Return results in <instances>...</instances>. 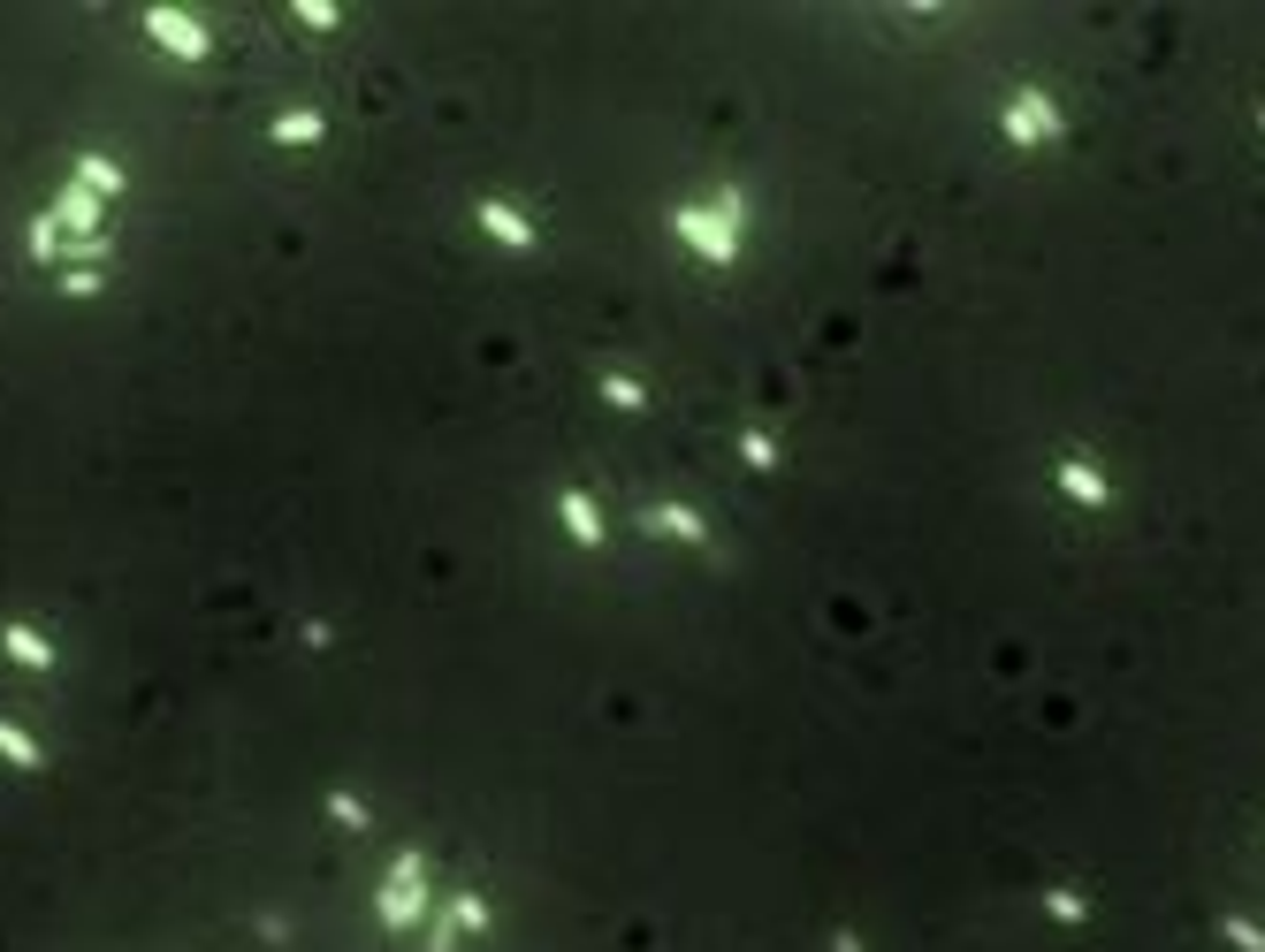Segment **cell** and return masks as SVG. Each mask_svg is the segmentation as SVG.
<instances>
[{
  "label": "cell",
  "instance_id": "obj_1",
  "mask_svg": "<svg viewBox=\"0 0 1265 952\" xmlns=\"http://www.w3.org/2000/svg\"><path fill=\"white\" fill-rule=\"evenodd\" d=\"M1006 130H1015V138H1045V130H1060V115H1052L1037 92H1022V107L1006 115Z\"/></svg>",
  "mask_w": 1265,
  "mask_h": 952
},
{
  "label": "cell",
  "instance_id": "obj_2",
  "mask_svg": "<svg viewBox=\"0 0 1265 952\" xmlns=\"http://www.w3.org/2000/svg\"><path fill=\"white\" fill-rule=\"evenodd\" d=\"M1060 480H1067V488H1075L1082 503H1106V480H1098V473H1090L1082 458H1067V465H1060Z\"/></svg>",
  "mask_w": 1265,
  "mask_h": 952
},
{
  "label": "cell",
  "instance_id": "obj_3",
  "mask_svg": "<svg viewBox=\"0 0 1265 952\" xmlns=\"http://www.w3.org/2000/svg\"><path fill=\"white\" fill-rule=\"evenodd\" d=\"M1227 937L1242 944V952H1265V929H1250V922H1227Z\"/></svg>",
  "mask_w": 1265,
  "mask_h": 952
}]
</instances>
